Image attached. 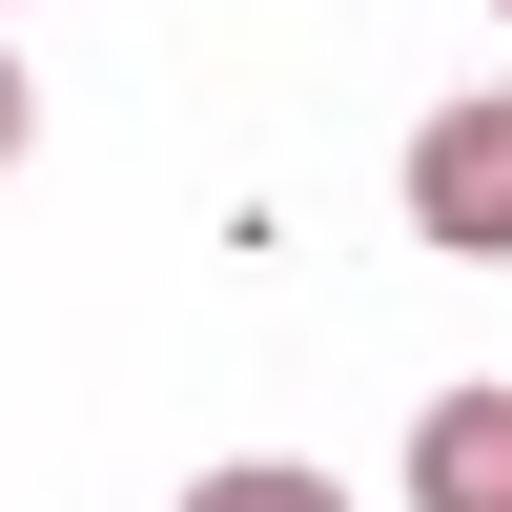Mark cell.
Segmentation results:
<instances>
[{
    "label": "cell",
    "instance_id": "5",
    "mask_svg": "<svg viewBox=\"0 0 512 512\" xmlns=\"http://www.w3.org/2000/svg\"><path fill=\"white\" fill-rule=\"evenodd\" d=\"M492 21H512V0H492Z\"/></svg>",
    "mask_w": 512,
    "mask_h": 512
},
{
    "label": "cell",
    "instance_id": "4",
    "mask_svg": "<svg viewBox=\"0 0 512 512\" xmlns=\"http://www.w3.org/2000/svg\"><path fill=\"white\" fill-rule=\"evenodd\" d=\"M21 123H41V82H21V41H0V164H21Z\"/></svg>",
    "mask_w": 512,
    "mask_h": 512
},
{
    "label": "cell",
    "instance_id": "3",
    "mask_svg": "<svg viewBox=\"0 0 512 512\" xmlns=\"http://www.w3.org/2000/svg\"><path fill=\"white\" fill-rule=\"evenodd\" d=\"M185 512H349V492H328V472H308V451H226V472H205Z\"/></svg>",
    "mask_w": 512,
    "mask_h": 512
},
{
    "label": "cell",
    "instance_id": "2",
    "mask_svg": "<svg viewBox=\"0 0 512 512\" xmlns=\"http://www.w3.org/2000/svg\"><path fill=\"white\" fill-rule=\"evenodd\" d=\"M410 512H512V390H431V431H410Z\"/></svg>",
    "mask_w": 512,
    "mask_h": 512
},
{
    "label": "cell",
    "instance_id": "1",
    "mask_svg": "<svg viewBox=\"0 0 512 512\" xmlns=\"http://www.w3.org/2000/svg\"><path fill=\"white\" fill-rule=\"evenodd\" d=\"M410 246L431 267H512V82L410 123Z\"/></svg>",
    "mask_w": 512,
    "mask_h": 512
}]
</instances>
